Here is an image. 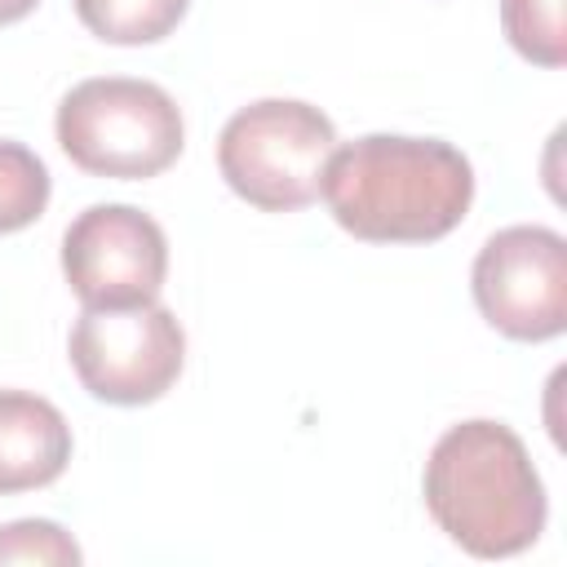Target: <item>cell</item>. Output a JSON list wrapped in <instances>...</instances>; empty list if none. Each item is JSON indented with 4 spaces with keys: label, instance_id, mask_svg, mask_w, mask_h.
Instances as JSON below:
<instances>
[{
    "label": "cell",
    "instance_id": "6da1fadb",
    "mask_svg": "<svg viewBox=\"0 0 567 567\" xmlns=\"http://www.w3.org/2000/svg\"><path fill=\"white\" fill-rule=\"evenodd\" d=\"M319 195L354 239L430 244L470 213L474 168L443 137L368 133L328 155Z\"/></svg>",
    "mask_w": 567,
    "mask_h": 567
},
{
    "label": "cell",
    "instance_id": "7a4b0ae2",
    "mask_svg": "<svg viewBox=\"0 0 567 567\" xmlns=\"http://www.w3.org/2000/svg\"><path fill=\"white\" fill-rule=\"evenodd\" d=\"M425 509L474 558H514L545 532L549 501L527 443L501 421L452 425L425 461Z\"/></svg>",
    "mask_w": 567,
    "mask_h": 567
},
{
    "label": "cell",
    "instance_id": "3957f363",
    "mask_svg": "<svg viewBox=\"0 0 567 567\" xmlns=\"http://www.w3.org/2000/svg\"><path fill=\"white\" fill-rule=\"evenodd\" d=\"M182 111L151 80L97 75L58 102V146L93 177H155L182 155Z\"/></svg>",
    "mask_w": 567,
    "mask_h": 567
},
{
    "label": "cell",
    "instance_id": "277c9868",
    "mask_svg": "<svg viewBox=\"0 0 567 567\" xmlns=\"http://www.w3.org/2000/svg\"><path fill=\"white\" fill-rule=\"evenodd\" d=\"M332 151L337 128L319 106L297 97H261L226 120L217 137V168L252 208L292 213L319 199Z\"/></svg>",
    "mask_w": 567,
    "mask_h": 567
},
{
    "label": "cell",
    "instance_id": "5b68a950",
    "mask_svg": "<svg viewBox=\"0 0 567 567\" xmlns=\"http://www.w3.org/2000/svg\"><path fill=\"white\" fill-rule=\"evenodd\" d=\"M71 368L80 385L115 408L155 403L186 363V332L159 301L84 306L71 328Z\"/></svg>",
    "mask_w": 567,
    "mask_h": 567
},
{
    "label": "cell",
    "instance_id": "8992f818",
    "mask_svg": "<svg viewBox=\"0 0 567 567\" xmlns=\"http://www.w3.org/2000/svg\"><path fill=\"white\" fill-rule=\"evenodd\" d=\"M470 284L478 315L514 341H554L567 328V239L549 226L496 230Z\"/></svg>",
    "mask_w": 567,
    "mask_h": 567
},
{
    "label": "cell",
    "instance_id": "52a82bcc",
    "mask_svg": "<svg viewBox=\"0 0 567 567\" xmlns=\"http://www.w3.org/2000/svg\"><path fill=\"white\" fill-rule=\"evenodd\" d=\"M62 275L84 306H142L164 288L168 239L133 204H93L62 235Z\"/></svg>",
    "mask_w": 567,
    "mask_h": 567
},
{
    "label": "cell",
    "instance_id": "ba28073f",
    "mask_svg": "<svg viewBox=\"0 0 567 567\" xmlns=\"http://www.w3.org/2000/svg\"><path fill=\"white\" fill-rule=\"evenodd\" d=\"M66 416L31 390H0V496L49 487L66 470Z\"/></svg>",
    "mask_w": 567,
    "mask_h": 567
},
{
    "label": "cell",
    "instance_id": "9c48e42d",
    "mask_svg": "<svg viewBox=\"0 0 567 567\" xmlns=\"http://www.w3.org/2000/svg\"><path fill=\"white\" fill-rule=\"evenodd\" d=\"M190 0H75L80 22L106 44H155L182 18Z\"/></svg>",
    "mask_w": 567,
    "mask_h": 567
},
{
    "label": "cell",
    "instance_id": "30bf717a",
    "mask_svg": "<svg viewBox=\"0 0 567 567\" xmlns=\"http://www.w3.org/2000/svg\"><path fill=\"white\" fill-rule=\"evenodd\" d=\"M49 204V168L44 159L22 146L0 137V235H13L31 226Z\"/></svg>",
    "mask_w": 567,
    "mask_h": 567
},
{
    "label": "cell",
    "instance_id": "8fae6325",
    "mask_svg": "<svg viewBox=\"0 0 567 567\" xmlns=\"http://www.w3.org/2000/svg\"><path fill=\"white\" fill-rule=\"evenodd\" d=\"M501 27H505V40L527 62H536V66L567 62L563 0H501Z\"/></svg>",
    "mask_w": 567,
    "mask_h": 567
},
{
    "label": "cell",
    "instance_id": "7c38bea8",
    "mask_svg": "<svg viewBox=\"0 0 567 567\" xmlns=\"http://www.w3.org/2000/svg\"><path fill=\"white\" fill-rule=\"evenodd\" d=\"M84 554L49 518H18L0 527V563H40V567H75Z\"/></svg>",
    "mask_w": 567,
    "mask_h": 567
},
{
    "label": "cell",
    "instance_id": "4fadbf2b",
    "mask_svg": "<svg viewBox=\"0 0 567 567\" xmlns=\"http://www.w3.org/2000/svg\"><path fill=\"white\" fill-rule=\"evenodd\" d=\"M35 4H40V0H0V27H9V22H18V18H27Z\"/></svg>",
    "mask_w": 567,
    "mask_h": 567
}]
</instances>
